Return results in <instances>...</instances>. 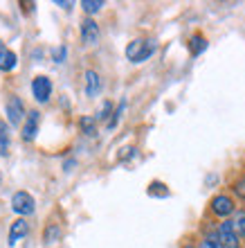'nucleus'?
I'll return each instance as SVG.
<instances>
[{
    "instance_id": "20e7f679",
    "label": "nucleus",
    "mask_w": 245,
    "mask_h": 248,
    "mask_svg": "<svg viewBox=\"0 0 245 248\" xmlns=\"http://www.w3.org/2000/svg\"><path fill=\"white\" fill-rule=\"evenodd\" d=\"M32 95L39 104H45L47 99L52 97V81L45 75H36L32 81Z\"/></svg>"
},
{
    "instance_id": "4468645a",
    "label": "nucleus",
    "mask_w": 245,
    "mask_h": 248,
    "mask_svg": "<svg viewBox=\"0 0 245 248\" xmlns=\"http://www.w3.org/2000/svg\"><path fill=\"white\" fill-rule=\"evenodd\" d=\"M189 47H191V54H194V57H198L200 52H205V47H207L205 36H200V34L191 36V43H189Z\"/></svg>"
},
{
    "instance_id": "423d86ee",
    "label": "nucleus",
    "mask_w": 245,
    "mask_h": 248,
    "mask_svg": "<svg viewBox=\"0 0 245 248\" xmlns=\"http://www.w3.org/2000/svg\"><path fill=\"white\" fill-rule=\"evenodd\" d=\"M39 122H41V113L39 111L27 113L25 122H23V126H20V136H23L25 142H32L34 138H36V133H39Z\"/></svg>"
},
{
    "instance_id": "a211bd4d",
    "label": "nucleus",
    "mask_w": 245,
    "mask_h": 248,
    "mask_svg": "<svg viewBox=\"0 0 245 248\" xmlns=\"http://www.w3.org/2000/svg\"><path fill=\"white\" fill-rule=\"evenodd\" d=\"M198 248H223V244L218 242V237L216 235H207L202 242H200Z\"/></svg>"
},
{
    "instance_id": "4be33fe9",
    "label": "nucleus",
    "mask_w": 245,
    "mask_h": 248,
    "mask_svg": "<svg viewBox=\"0 0 245 248\" xmlns=\"http://www.w3.org/2000/svg\"><path fill=\"white\" fill-rule=\"evenodd\" d=\"M185 248H194V246H185Z\"/></svg>"
},
{
    "instance_id": "f3484780",
    "label": "nucleus",
    "mask_w": 245,
    "mask_h": 248,
    "mask_svg": "<svg viewBox=\"0 0 245 248\" xmlns=\"http://www.w3.org/2000/svg\"><path fill=\"white\" fill-rule=\"evenodd\" d=\"M79 126L84 129L86 136H95V120L92 118H81L79 120Z\"/></svg>"
},
{
    "instance_id": "9b49d317",
    "label": "nucleus",
    "mask_w": 245,
    "mask_h": 248,
    "mask_svg": "<svg viewBox=\"0 0 245 248\" xmlns=\"http://www.w3.org/2000/svg\"><path fill=\"white\" fill-rule=\"evenodd\" d=\"M16 52H12V50H2V52H0V70L2 72H9V70H14V68H16Z\"/></svg>"
},
{
    "instance_id": "5701e85b",
    "label": "nucleus",
    "mask_w": 245,
    "mask_h": 248,
    "mask_svg": "<svg viewBox=\"0 0 245 248\" xmlns=\"http://www.w3.org/2000/svg\"><path fill=\"white\" fill-rule=\"evenodd\" d=\"M236 248H239V246H236Z\"/></svg>"
},
{
    "instance_id": "ddd939ff",
    "label": "nucleus",
    "mask_w": 245,
    "mask_h": 248,
    "mask_svg": "<svg viewBox=\"0 0 245 248\" xmlns=\"http://www.w3.org/2000/svg\"><path fill=\"white\" fill-rule=\"evenodd\" d=\"M58 237H61V228H58L57 223H47L45 232H43V242H45V244H54Z\"/></svg>"
},
{
    "instance_id": "f03ea898",
    "label": "nucleus",
    "mask_w": 245,
    "mask_h": 248,
    "mask_svg": "<svg viewBox=\"0 0 245 248\" xmlns=\"http://www.w3.org/2000/svg\"><path fill=\"white\" fill-rule=\"evenodd\" d=\"M5 113H7V120L12 126H23L25 122V106H23V99L16 97V95H9L7 97V104H5Z\"/></svg>"
},
{
    "instance_id": "2eb2a0df",
    "label": "nucleus",
    "mask_w": 245,
    "mask_h": 248,
    "mask_svg": "<svg viewBox=\"0 0 245 248\" xmlns=\"http://www.w3.org/2000/svg\"><path fill=\"white\" fill-rule=\"evenodd\" d=\"M81 7L86 14H97L103 7V0H81Z\"/></svg>"
},
{
    "instance_id": "6e6552de",
    "label": "nucleus",
    "mask_w": 245,
    "mask_h": 248,
    "mask_svg": "<svg viewBox=\"0 0 245 248\" xmlns=\"http://www.w3.org/2000/svg\"><path fill=\"white\" fill-rule=\"evenodd\" d=\"M212 212L216 217H230L234 212V201L225 194H218L212 199Z\"/></svg>"
},
{
    "instance_id": "dca6fc26",
    "label": "nucleus",
    "mask_w": 245,
    "mask_h": 248,
    "mask_svg": "<svg viewBox=\"0 0 245 248\" xmlns=\"http://www.w3.org/2000/svg\"><path fill=\"white\" fill-rule=\"evenodd\" d=\"M234 230L239 237H245V212H236V219H234Z\"/></svg>"
},
{
    "instance_id": "6ab92c4d",
    "label": "nucleus",
    "mask_w": 245,
    "mask_h": 248,
    "mask_svg": "<svg viewBox=\"0 0 245 248\" xmlns=\"http://www.w3.org/2000/svg\"><path fill=\"white\" fill-rule=\"evenodd\" d=\"M113 111V104H110V102H106V104L101 106V111H99V115H97V120H106L108 118V113Z\"/></svg>"
},
{
    "instance_id": "aec40b11",
    "label": "nucleus",
    "mask_w": 245,
    "mask_h": 248,
    "mask_svg": "<svg viewBox=\"0 0 245 248\" xmlns=\"http://www.w3.org/2000/svg\"><path fill=\"white\" fill-rule=\"evenodd\" d=\"M57 7H63V9H70L72 2H65V0H57Z\"/></svg>"
},
{
    "instance_id": "f8f14e48",
    "label": "nucleus",
    "mask_w": 245,
    "mask_h": 248,
    "mask_svg": "<svg viewBox=\"0 0 245 248\" xmlns=\"http://www.w3.org/2000/svg\"><path fill=\"white\" fill-rule=\"evenodd\" d=\"M7 154H9V126L0 120V156H7Z\"/></svg>"
},
{
    "instance_id": "412c9836",
    "label": "nucleus",
    "mask_w": 245,
    "mask_h": 248,
    "mask_svg": "<svg viewBox=\"0 0 245 248\" xmlns=\"http://www.w3.org/2000/svg\"><path fill=\"white\" fill-rule=\"evenodd\" d=\"M2 50H5V47H2V43H0V52H2Z\"/></svg>"
},
{
    "instance_id": "0eeeda50",
    "label": "nucleus",
    "mask_w": 245,
    "mask_h": 248,
    "mask_svg": "<svg viewBox=\"0 0 245 248\" xmlns=\"http://www.w3.org/2000/svg\"><path fill=\"white\" fill-rule=\"evenodd\" d=\"M81 41L86 46H97L99 43V25L90 16L84 18V23H81Z\"/></svg>"
},
{
    "instance_id": "1a4fd4ad",
    "label": "nucleus",
    "mask_w": 245,
    "mask_h": 248,
    "mask_svg": "<svg viewBox=\"0 0 245 248\" xmlns=\"http://www.w3.org/2000/svg\"><path fill=\"white\" fill-rule=\"evenodd\" d=\"M27 232H29V223H27L23 217H18V219L12 223V228H9V246H16Z\"/></svg>"
},
{
    "instance_id": "9d476101",
    "label": "nucleus",
    "mask_w": 245,
    "mask_h": 248,
    "mask_svg": "<svg viewBox=\"0 0 245 248\" xmlns=\"http://www.w3.org/2000/svg\"><path fill=\"white\" fill-rule=\"evenodd\" d=\"M101 91V79L95 70H86V95L88 97H97Z\"/></svg>"
},
{
    "instance_id": "f257e3e1",
    "label": "nucleus",
    "mask_w": 245,
    "mask_h": 248,
    "mask_svg": "<svg viewBox=\"0 0 245 248\" xmlns=\"http://www.w3.org/2000/svg\"><path fill=\"white\" fill-rule=\"evenodd\" d=\"M153 52H155L153 41L135 39V41H130L129 47H126V57H129V61H133V63H142V61H146Z\"/></svg>"
},
{
    "instance_id": "7ed1b4c3",
    "label": "nucleus",
    "mask_w": 245,
    "mask_h": 248,
    "mask_svg": "<svg viewBox=\"0 0 245 248\" xmlns=\"http://www.w3.org/2000/svg\"><path fill=\"white\" fill-rule=\"evenodd\" d=\"M34 205H36V201H34V196L29 194V192H16V194L12 196V210L16 212L18 217H29L34 215Z\"/></svg>"
},
{
    "instance_id": "39448f33",
    "label": "nucleus",
    "mask_w": 245,
    "mask_h": 248,
    "mask_svg": "<svg viewBox=\"0 0 245 248\" xmlns=\"http://www.w3.org/2000/svg\"><path fill=\"white\" fill-rule=\"evenodd\" d=\"M216 237H218V242L223 244V248H236L239 246V235H236V230H234V223L232 221H223L216 230Z\"/></svg>"
}]
</instances>
